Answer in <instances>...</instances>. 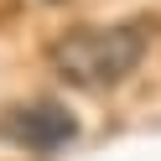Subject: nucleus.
Returning <instances> with one entry per match:
<instances>
[{
	"mask_svg": "<svg viewBox=\"0 0 161 161\" xmlns=\"http://www.w3.org/2000/svg\"><path fill=\"white\" fill-rule=\"evenodd\" d=\"M52 73L73 88H114L146 57L140 26H73L52 42Z\"/></svg>",
	"mask_w": 161,
	"mask_h": 161,
	"instance_id": "f257e3e1",
	"label": "nucleus"
},
{
	"mask_svg": "<svg viewBox=\"0 0 161 161\" xmlns=\"http://www.w3.org/2000/svg\"><path fill=\"white\" fill-rule=\"evenodd\" d=\"M0 140L21 151H63L68 140H78V119L57 99H26L0 114Z\"/></svg>",
	"mask_w": 161,
	"mask_h": 161,
	"instance_id": "f03ea898",
	"label": "nucleus"
},
{
	"mask_svg": "<svg viewBox=\"0 0 161 161\" xmlns=\"http://www.w3.org/2000/svg\"><path fill=\"white\" fill-rule=\"evenodd\" d=\"M52 5H57V0H52Z\"/></svg>",
	"mask_w": 161,
	"mask_h": 161,
	"instance_id": "7ed1b4c3",
	"label": "nucleus"
}]
</instances>
